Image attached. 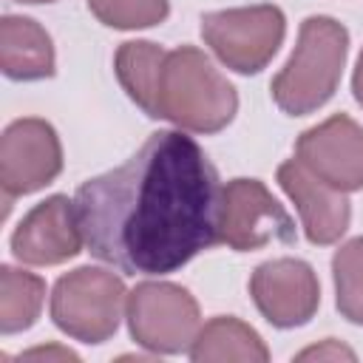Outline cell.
Listing matches in <instances>:
<instances>
[{
  "label": "cell",
  "instance_id": "cell-1",
  "mask_svg": "<svg viewBox=\"0 0 363 363\" xmlns=\"http://www.w3.org/2000/svg\"><path fill=\"white\" fill-rule=\"evenodd\" d=\"M94 258L125 275H167L221 244L218 170L184 130H156L119 167L77 187Z\"/></svg>",
  "mask_w": 363,
  "mask_h": 363
},
{
  "label": "cell",
  "instance_id": "cell-2",
  "mask_svg": "<svg viewBox=\"0 0 363 363\" xmlns=\"http://www.w3.org/2000/svg\"><path fill=\"white\" fill-rule=\"evenodd\" d=\"M238 113V94L196 45L164 51L147 116L167 119L187 133H218Z\"/></svg>",
  "mask_w": 363,
  "mask_h": 363
},
{
  "label": "cell",
  "instance_id": "cell-3",
  "mask_svg": "<svg viewBox=\"0 0 363 363\" xmlns=\"http://www.w3.org/2000/svg\"><path fill=\"white\" fill-rule=\"evenodd\" d=\"M349 54V31L326 14H312L298 28L286 65L275 74L269 94L286 116H306L323 108L340 82Z\"/></svg>",
  "mask_w": 363,
  "mask_h": 363
},
{
  "label": "cell",
  "instance_id": "cell-4",
  "mask_svg": "<svg viewBox=\"0 0 363 363\" xmlns=\"http://www.w3.org/2000/svg\"><path fill=\"white\" fill-rule=\"evenodd\" d=\"M122 309H128V289L102 267H77L51 292V320L79 343H105L119 329Z\"/></svg>",
  "mask_w": 363,
  "mask_h": 363
},
{
  "label": "cell",
  "instance_id": "cell-5",
  "mask_svg": "<svg viewBox=\"0 0 363 363\" xmlns=\"http://www.w3.org/2000/svg\"><path fill=\"white\" fill-rule=\"evenodd\" d=\"M286 17L272 3L210 11L201 17V40L235 74H258L278 54Z\"/></svg>",
  "mask_w": 363,
  "mask_h": 363
},
{
  "label": "cell",
  "instance_id": "cell-6",
  "mask_svg": "<svg viewBox=\"0 0 363 363\" xmlns=\"http://www.w3.org/2000/svg\"><path fill=\"white\" fill-rule=\"evenodd\" d=\"M130 337L153 354L187 352L201 329V312L190 289L170 281H142L128 292Z\"/></svg>",
  "mask_w": 363,
  "mask_h": 363
},
{
  "label": "cell",
  "instance_id": "cell-7",
  "mask_svg": "<svg viewBox=\"0 0 363 363\" xmlns=\"http://www.w3.org/2000/svg\"><path fill=\"white\" fill-rule=\"evenodd\" d=\"M218 235L235 252L292 244L295 221L261 179H233L221 187Z\"/></svg>",
  "mask_w": 363,
  "mask_h": 363
},
{
  "label": "cell",
  "instance_id": "cell-8",
  "mask_svg": "<svg viewBox=\"0 0 363 363\" xmlns=\"http://www.w3.org/2000/svg\"><path fill=\"white\" fill-rule=\"evenodd\" d=\"M62 170V145L51 122L40 116L14 119L0 136V187L6 213L17 196L51 184Z\"/></svg>",
  "mask_w": 363,
  "mask_h": 363
},
{
  "label": "cell",
  "instance_id": "cell-9",
  "mask_svg": "<svg viewBox=\"0 0 363 363\" xmlns=\"http://www.w3.org/2000/svg\"><path fill=\"white\" fill-rule=\"evenodd\" d=\"M250 295L267 323L295 329L312 320L320 306V284L315 269L301 258H272L252 269Z\"/></svg>",
  "mask_w": 363,
  "mask_h": 363
},
{
  "label": "cell",
  "instance_id": "cell-10",
  "mask_svg": "<svg viewBox=\"0 0 363 363\" xmlns=\"http://www.w3.org/2000/svg\"><path fill=\"white\" fill-rule=\"evenodd\" d=\"M295 159L340 193L363 190V128L346 113L303 130L295 142Z\"/></svg>",
  "mask_w": 363,
  "mask_h": 363
},
{
  "label": "cell",
  "instance_id": "cell-11",
  "mask_svg": "<svg viewBox=\"0 0 363 363\" xmlns=\"http://www.w3.org/2000/svg\"><path fill=\"white\" fill-rule=\"evenodd\" d=\"M85 238L77 221L74 199L57 193L34 204L11 233V252L28 267H54L79 255Z\"/></svg>",
  "mask_w": 363,
  "mask_h": 363
},
{
  "label": "cell",
  "instance_id": "cell-12",
  "mask_svg": "<svg viewBox=\"0 0 363 363\" xmlns=\"http://www.w3.org/2000/svg\"><path fill=\"white\" fill-rule=\"evenodd\" d=\"M278 184L292 199L309 244L326 247V244L340 241V235L349 230V221H352V204L346 193L320 182L298 159L281 162Z\"/></svg>",
  "mask_w": 363,
  "mask_h": 363
},
{
  "label": "cell",
  "instance_id": "cell-13",
  "mask_svg": "<svg viewBox=\"0 0 363 363\" xmlns=\"http://www.w3.org/2000/svg\"><path fill=\"white\" fill-rule=\"evenodd\" d=\"M0 68L9 79H45L54 74V43L31 20L6 14L0 20Z\"/></svg>",
  "mask_w": 363,
  "mask_h": 363
},
{
  "label": "cell",
  "instance_id": "cell-14",
  "mask_svg": "<svg viewBox=\"0 0 363 363\" xmlns=\"http://www.w3.org/2000/svg\"><path fill=\"white\" fill-rule=\"evenodd\" d=\"M190 360L196 363H221V360H241V363H267L269 360V349L261 340V335L233 318V315H218L213 320H207L196 340L187 349Z\"/></svg>",
  "mask_w": 363,
  "mask_h": 363
},
{
  "label": "cell",
  "instance_id": "cell-15",
  "mask_svg": "<svg viewBox=\"0 0 363 363\" xmlns=\"http://www.w3.org/2000/svg\"><path fill=\"white\" fill-rule=\"evenodd\" d=\"M45 301V281L34 272L3 264L0 267V332L14 335L40 318Z\"/></svg>",
  "mask_w": 363,
  "mask_h": 363
},
{
  "label": "cell",
  "instance_id": "cell-16",
  "mask_svg": "<svg viewBox=\"0 0 363 363\" xmlns=\"http://www.w3.org/2000/svg\"><path fill=\"white\" fill-rule=\"evenodd\" d=\"M167 48L150 43V40H128L119 45L116 57H113V71L119 85L125 88V94L147 113L150 108V96H153V85H156V71L159 62L164 57Z\"/></svg>",
  "mask_w": 363,
  "mask_h": 363
},
{
  "label": "cell",
  "instance_id": "cell-17",
  "mask_svg": "<svg viewBox=\"0 0 363 363\" xmlns=\"http://www.w3.org/2000/svg\"><path fill=\"white\" fill-rule=\"evenodd\" d=\"M332 278L337 312L349 323L363 326V235L340 244L332 258Z\"/></svg>",
  "mask_w": 363,
  "mask_h": 363
},
{
  "label": "cell",
  "instance_id": "cell-18",
  "mask_svg": "<svg viewBox=\"0 0 363 363\" xmlns=\"http://www.w3.org/2000/svg\"><path fill=\"white\" fill-rule=\"evenodd\" d=\"M88 9L102 26L119 31L150 28L164 23L170 14L167 0H88Z\"/></svg>",
  "mask_w": 363,
  "mask_h": 363
},
{
  "label": "cell",
  "instance_id": "cell-19",
  "mask_svg": "<svg viewBox=\"0 0 363 363\" xmlns=\"http://www.w3.org/2000/svg\"><path fill=\"white\" fill-rule=\"evenodd\" d=\"M295 360H354V352L349 349V346H343L340 340H335V337H326L323 343H318V346H309V349H303V352H298L295 354Z\"/></svg>",
  "mask_w": 363,
  "mask_h": 363
},
{
  "label": "cell",
  "instance_id": "cell-20",
  "mask_svg": "<svg viewBox=\"0 0 363 363\" xmlns=\"http://www.w3.org/2000/svg\"><path fill=\"white\" fill-rule=\"evenodd\" d=\"M20 360H79V354H74L71 349L62 346H37L20 354Z\"/></svg>",
  "mask_w": 363,
  "mask_h": 363
},
{
  "label": "cell",
  "instance_id": "cell-21",
  "mask_svg": "<svg viewBox=\"0 0 363 363\" xmlns=\"http://www.w3.org/2000/svg\"><path fill=\"white\" fill-rule=\"evenodd\" d=\"M352 91H354V99H357L360 108H363V51H360L357 65H354V74H352Z\"/></svg>",
  "mask_w": 363,
  "mask_h": 363
},
{
  "label": "cell",
  "instance_id": "cell-22",
  "mask_svg": "<svg viewBox=\"0 0 363 363\" xmlns=\"http://www.w3.org/2000/svg\"><path fill=\"white\" fill-rule=\"evenodd\" d=\"M14 3H28V6H37V3H57V0H14Z\"/></svg>",
  "mask_w": 363,
  "mask_h": 363
}]
</instances>
